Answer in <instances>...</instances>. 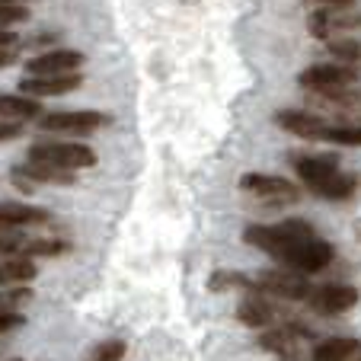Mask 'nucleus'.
<instances>
[{
	"mask_svg": "<svg viewBox=\"0 0 361 361\" xmlns=\"http://www.w3.org/2000/svg\"><path fill=\"white\" fill-rule=\"evenodd\" d=\"M294 170H298L300 183L320 198L329 202H348L358 189V176L355 173H342L336 157H291Z\"/></svg>",
	"mask_w": 361,
	"mask_h": 361,
	"instance_id": "1",
	"label": "nucleus"
},
{
	"mask_svg": "<svg viewBox=\"0 0 361 361\" xmlns=\"http://www.w3.org/2000/svg\"><path fill=\"white\" fill-rule=\"evenodd\" d=\"M336 250L333 243H326V240L320 237H304V240H291V243H285L281 250L272 252V259H279L281 266L288 269H298V272H320V269H326L329 262H333Z\"/></svg>",
	"mask_w": 361,
	"mask_h": 361,
	"instance_id": "2",
	"label": "nucleus"
},
{
	"mask_svg": "<svg viewBox=\"0 0 361 361\" xmlns=\"http://www.w3.org/2000/svg\"><path fill=\"white\" fill-rule=\"evenodd\" d=\"M304 237H317V233H314V227L300 218L281 221V224H250L243 231L246 243L269 252V256H272L275 250H281L285 243H291V240H304Z\"/></svg>",
	"mask_w": 361,
	"mask_h": 361,
	"instance_id": "3",
	"label": "nucleus"
},
{
	"mask_svg": "<svg viewBox=\"0 0 361 361\" xmlns=\"http://www.w3.org/2000/svg\"><path fill=\"white\" fill-rule=\"evenodd\" d=\"M29 160L64 166V170H87V166L96 164V154H93V147L77 144V141H39L29 147Z\"/></svg>",
	"mask_w": 361,
	"mask_h": 361,
	"instance_id": "4",
	"label": "nucleus"
},
{
	"mask_svg": "<svg viewBox=\"0 0 361 361\" xmlns=\"http://www.w3.org/2000/svg\"><path fill=\"white\" fill-rule=\"evenodd\" d=\"M256 291L259 294H272V298H285V300H307L314 285L304 279V272L298 269H275V272H259L256 275Z\"/></svg>",
	"mask_w": 361,
	"mask_h": 361,
	"instance_id": "5",
	"label": "nucleus"
},
{
	"mask_svg": "<svg viewBox=\"0 0 361 361\" xmlns=\"http://www.w3.org/2000/svg\"><path fill=\"white\" fill-rule=\"evenodd\" d=\"M358 80V71L352 64H314L298 74V83L310 93H329V90L352 87Z\"/></svg>",
	"mask_w": 361,
	"mask_h": 361,
	"instance_id": "6",
	"label": "nucleus"
},
{
	"mask_svg": "<svg viewBox=\"0 0 361 361\" xmlns=\"http://www.w3.org/2000/svg\"><path fill=\"white\" fill-rule=\"evenodd\" d=\"M112 118L106 112H48L42 116V131H58V135H90V131L106 128Z\"/></svg>",
	"mask_w": 361,
	"mask_h": 361,
	"instance_id": "7",
	"label": "nucleus"
},
{
	"mask_svg": "<svg viewBox=\"0 0 361 361\" xmlns=\"http://www.w3.org/2000/svg\"><path fill=\"white\" fill-rule=\"evenodd\" d=\"M240 189L252 192L256 198H266V202H298L300 189L285 176H269V173H246L240 179Z\"/></svg>",
	"mask_w": 361,
	"mask_h": 361,
	"instance_id": "8",
	"label": "nucleus"
},
{
	"mask_svg": "<svg viewBox=\"0 0 361 361\" xmlns=\"http://www.w3.org/2000/svg\"><path fill=\"white\" fill-rule=\"evenodd\" d=\"M307 304L323 317L345 314V310H352V307L358 304V288H352V285H320V288L310 291Z\"/></svg>",
	"mask_w": 361,
	"mask_h": 361,
	"instance_id": "9",
	"label": "nucleus"
},
{
	"mask_svg": "<svg viewBox=\"0 0 361 361\" xmlns=\"http://www.w3.org/2000/svg\"><path fill=\"white\" fill-rule=\"evenodd\" d=\"M83 77L77 74V71H71V74H29L20 80V93L26 96H64V93H74V90H80Z\"/></svg>",
	"mask_w": 361,
	"mask_h": 361,
	"instance_id": "10",
	"label": "nucleus"
},
{
	"mask_svg": "<svg viewBox=\"0 0 361 361\" xmlns=\"http://www.w3.org/2000/svg\"><path fill=\"white\" fill-rule=\"evenodd\" d=\"M275 125L298 137H304V141H323V135H326V128H329V122L323 116L304 112V109H281L279 116H275Z\"/></svg>",
	"mask_w": 361,
	"mask_h": 361,
	"instance_id": "11",
	"label": "nucleus"
},
{
	"mask_svg": "<svg viewBox=\"0 0 361 361\" xmlns=\"http://www.w3.org/2000/svg\"><path fill=\"white\" fill-rule=\"evenodd\" d=\"M83 64V55L74 48H55V51H45V55H35L26 64L29 74H71Z\"/></svg>",
	"mask_w": 361,
	"mask_h": 361,
	"instance_id": "12",
	"label": "nucleus"
},
{
	"mask_svg": "<svg viewBox=\"0 0 361 361\" xmlns=\"http://www.w3.org/2000/svg\"><path fill=\"white\" fill-rule=\"evenodd\" d=\"M32 224H51V212L39 208V204H23V202H0V227H32Z\"/></svg>",
	"mask_w": 361,
	"mask_h": 361,
	"instance_id": "13",
	"label": "nucleus"
},
{
	"mask_svg": "<svg viewBox=\"0 0 361 361\" xmlns=\"http://www.w3.org/2000/svg\"><path fill=\"white\" fill-rule=\"evenodd\" d=\"M237 320L243 323V326H252V329H266L269 323L275 320V307L269 304L266 298H262L259 291L250 294V298H243L237 304Z\"/></svg>",
	"mask_w": 361,
	"mask_h": 361,
	"instance_id": "14",
	"label": "nucleus"
},
{
	"mask_svg": "<svg viewBox=\"0 0 361 361\" xmlns=\"http://www.w3.org/2000/svg\"><path fill=\"white\" fill-rule=\"evenodd\" d=\"M361 352V342L352 336H336V339L317 342V348L310 352V361H352Z\"/></svg>",
	"mask_w": 361,
	"mask_h": 361,
	"instance_id": "15",
	"label": "nucleus"
},
{
	"mask_svg": "<svg viewBox=\"0 0 361 361\" xmlns=\"http://www.w3.org/2000/svg\"><path fill=\"white\" fill-rule=\"evenodd\" d=\"M16 170L26 173L35 185H74L77 183V173L74 170L51 166V164H35V160H29L26 166H16Z\"/></svg>",
	"mask_w": 361,
	"mask_h": 361,
	"instance_id": "16",
	"label": "nucleus"
},
{
	"mask_svg": "<svg viewBox=\"0 0 361 361\" xmlns=\"http://www.w3.org/2000/svg\"><path fill=\"white\" fill-rule=\"evenodd\" d=\"M317 99H320V106L339 112V116L361 118V90L342 87V90H329V93H317Z\"/></svg>",
	"mask_w": 361,
	"mask_h": 361,
	"instance_id": "17",
	"label": "nucleus"
},
{
	"mask_svg": "<svg viewBox=\"0 0 361 361\" xmlns=\"http://www.w3.org/2000/svg\"><path fill=\"white\" fill-rule=\"evenodd\" d=\"M42 106L35 96H10L0 93V118H16V122H29V118H39Z\"/></svg>",
	"mask_w": 361,
	"mask_h": 361,
	"instance_id": "18",
	"label": "nucleus"
},
{
	"mask_svg": "<svg viewBox=\"0 0 361 361\" xmlns=\"http://www.w3.org/2000/svg\"><path fill=\"white\" fill-rule=\"evenodd\" d=\"M4 272H7L10 285H26V281L35 279V262L26 252H13L7 262H4Z\"/></svg>",
	"mask_w": 361,
	"mask_h": 361,
	"instance_id": "19",
	"label": "nucleus"
},
{
	"mask_svg": "<svg viewBox=\"0 0 361 361\" xmlns=\"http://www.w3.org/2000/svg\"><path fill=\"white\" fill-rule=\"evenodd\" d=\"M231 288H246V291H256V281H252L250 275H243V272H227V269L212 272V279H208V291H231Z\"/></svg>",
	"mask_w": 361,
	"mask_h": 361,
	"instance_id": "20",
	"label": "nucleus"
},
{
	"mask_svg": "<svg viewBox=\"0 0 361 361\" xmlns=\"http://www.w3.org/2000/svg\"><path fill=\"white\" fill-rule=\"evenodd\" d=\"M323 141L339 144V147H361V125L358 122H342V125H329Z\"/></svg>",
	"mask_w": 361,
	"mask_h": 361,
	"instance_id": "21",
	"label": "nucleus"
},
{
	"mask_svg": "<svg viewBox=\"0 0 361 361\" xmlns=\"http://www.w3.org/2000/svg\"><path fill=\"white\" fill-rule=\"evenodd\" d=\"M329 55L339 58L342 64H358L361 61V42L352 35H339V39H326Z\"/></svg>",
	"mask_w": 361,
	"mask_h": 361,
	"instance_id": "22",
	"label": "nucleus"
},
{
	"mask_svg": "<svg viewBox=\"0 0 361 361\" xmlns=\"http://www.w3.org/2000/svg\"><path fill=\"white\" fill-rule=\"evenodd\" d=\"M23 252L26 256H64V252H71V243L68 240H29Z\"/></svg>",
	"mask_w": 361,
	"mask_h": 361,
	"instance_id": "23",
	"label": "nucleus"
},
{
	"mask_svg": "<svg viewBox=\"0 0 361 361\" xmlns=\"http://www.w3.org/2000/svg\"><path fill=\"white\" fill-rule=\"evenodd\" d=\"M128 345L122 339H109V342H99L93 352H87V361H122Z\"/></svg>",
	"mask_w": 361,
	"mask_h": 361,
	"instance_id": "24",
	"label": "nucleus"
},
{
	"mask_svg": "<svg viewBox=\"0 0 361 361\" xmlns=\"http://www.w3.org/2000/svg\"><path fill=\"white\" fill-rule=\"evenodd\" d=\"M29 240L23 237L16 227H0V252L4 256H13V252H23V246H26Z\"/></svg>",
	"mask_w": 361,
	"mask_h": 361,
	"instance_id": "25",
	"label": "nucleus"
},
{
	"mask_svg": "<svg viewBox=\"0 0 361 361\" xmlns=\"http://www.w3.org/2000/svg\"><path fill=\"white\" fill-rule=\"evenodd\" d=\"M29 20V10L23 4H0V29L13 26V23H26Z\"/></svg>",
	"mask_w": 361,
	"mask_h": 361,
	"instance_id": "26",
	"label": "nucleus"
},
{
	"mask_svg": "<svg viewBox=\"0 0 361 361\" xmlns=\"http://www.w3.org/2000/svg\"><path fill=\"white\" fill-rule=\"evenodd\" d=\"M20 326H26V317L16 310H0V333H13Z\"/></svg>",
	"mask_w": 361,
	"mask_h": 361,
	"instance_id": "27",
	"label": "nucleus"
},
{
	"mask_svg": "<svg viewBox=\"0 0 361 361\" xmlns=\"http://www.w3.org/2000/svg\"><path fill=\"white\" fill-rule=\"evenodd\" d=\"M20 135H23V122H16V118H4L0 122V141H13Z\"/></svg>",
	"mask_w": 361,
	"mask_h": 361,
	"instance_id": "28",
	"label": "nucleus"
},
{
	"mask_svg": "<svg viewBox=\"0 0 361 361\" xmlns=\"http://www.w3.org/2000/svg\"><path fill=\"white\" fill-rule=\"evenodd\" d=\"M16 55H20V45H13V48H0V68L13 64V61H16Z\"/></svg>",
	"mask_w": 361,
	"mask_h": 361,
	"instance_id": "29",
	"label": "nucleus"
},
{
	"mask_svg": "<svg viewBox=\"0 0 361 361\" xmlns=\"http://www.w3.org/2000/svg\"><path fill=\"white\" fill-rule=\"evenodd\" d=\"M16 307H20V300H16L13 288H10L7 294H0V310H16Z\"/></svg>",
	"mask_w": 361,
	"mask_h": 361,
	"instance_id": "30",
	"label": "nucleus"
},
{
	"mask_svg": "<svg viewBox=\"0 0 361 361\" xmlns=\"http://www.w3.org/2000/svg\"><path fill=\"white\" fill-rule=\"evenodd\" d=\"M310 4H320V7H333V10H342V7H352L355 0H310Z\"/></svg>",
	"mask_w": 361,
	"mask_h": 361,
	"instance_id": "31",
	"label": "nucleus"
},
{
	"mask_svg": "<svg viewBox=\"0 0 361 361\" xmlns=\"http://www.w3.org/2000/svg\"><path fill=\"white\" fill-rule=\"evenodd\" d=\"M13 45H20V39L13 32H7V29H0V48H13Z\"/></svg>",
	"mask_w": 361,
	"mask_h": 361,
	"instance_id": "32",
	"label": "nucleus"
},
{
	"mask_svg": "<svg viewBox=\"0 0 361 361\" xmlns=\"http://www.w3.org/2000/svg\"><path fill=\"white\" fill-rule=\"evenodd\" d=\"M4 281H7V272H4V262H0V285H4Z\"/></svg>",
	"mask_w": 361,
	"mask_h": 361,
	"instance_id": "33",
	"label": "nucleus"
},
{
	"mask_svg": "<svg viewBox=\"0 0 361 361\" xmlns=\"http://www.w3.org/2000/svg\"><path fill=\"white\" fill-rule=\"evenodd\" d=\"M355 233H358V240H361V218L355 221Z\"/></svg>",
	"mask_w": 361,
	"mask_h": 361,
	"instance_id": "34",
	"label": "nucleus"
},
{
	"mask_svg": "<svg viewBox=\"0 0 361 361\" xmlns=\"http://www.w3.org/2000/svg\"><path fill=\"white\" fill-rule=\"evenodd\" d=\"M0 4H26V0H0Z\"/></svg>",
	"mask_w": 361,
	"mask_h": 361,
	"instance_id": "35",
	"label": "nucleus"
},
{
	"mask_svg": "<svg viewBox=\"0 0 361 361\" xmlns=\"http://www.w3.org/2000/svg\"><path fill=\"white\" fill-rule=\"evenodd\" d=\"M4 361H23V358H4Z\"/></svg>",
	"mask_w": 361,
	"mask_h": 361,
	"instance_id": "36",
	"label": "nucleus"
},
{
	"mask_svg": "<svg viewBox=\"0 0 361 361\" xmlns=\"http://www.w3.org/2000/svg\"><path fill=\"white\" fill-rule=\"evenodd\" d=\"M352 361H361V355H355V358H352Z\"/></svg>",
	"mask_w": 361,
	"mask_h": 361,
	"instance_id": "37",
	"label": "nucleus"
}]
</instances>
